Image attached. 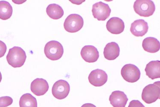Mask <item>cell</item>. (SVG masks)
<instances>
[{"mask_svg": "<svg viewBox=\"0 0 160 107\" xmlns=\"http://www.w3.org/2000/svg\"><path fill=\"white\" fill-rule=\"evenodd\" d=\"M133 8L137 14L145 17L152 16L155 10V4L150 0H137Z\"/></svg>", "mask_w": 160, "mask_h": 107, "instance_id": "obj_3", "label": "cell"}, {"mask_svg": "<svg viewBox=\"0 0 160 107\" xmlns=\"http://www.w3.org/2000/svg\"><path fill=\"white\" fill-rule=\"evenodd\" d=\"M142 46L143 49L147 52L154 53L159 51L160 42L157 39L154 37H148L143 40Z\"/></svg>", "mask_w": 160, "mask_h": 107, "instance_id": "obj_17", "label": "cell"}, {"mask_svg": "<svg viewBox=\"0 0 160 107\" xmlns=\"http://www.w3.org/2000/svg\"><path fill=\"white\" fill-rule=\"evenodd\" d=\"M124 79L129 83H135L139 80L141 76L140 69L135 65L127 64L124 66L121 70Z\"/></svg>", "mask_w": 160, "mask_h": 107, "instance_id": "obj_6", "label": "cell"}, {"mask_svg": "<svg viewBox=\"0 0 160 107\" xmlns=\"http://www.w3.org/2000/svg\"><path fill=\"white\" fill-rule=\"evenodd\" d=\"M84 25L82 17L77 14H72L68 16L64 23V29L69 33H76L81 30Z\"/></svg>", "mask_w": 160, "mask_h": 107, "instance_id": "obj_5", "label": "cell"}, {"mask_svg": "<svg viewBox=\"0 0 160 107\" xmlns=\"http://www.w3.org/2000/svg\"><path fill=\"white\" fill-rule=\"evenodd\" d=\"M145 71L146 75L152 80L160 78V62L152 61L146 66Z\"/></svg>", "mask_w": 160, "mask_h": 107, "instance_id": "obj_16", "label": "cell"}, {"mask_svg": "<svg viewBox=\"0 0 160 107\" xmlns=\"http://www.w3.org/2000/svg\"><path fill=\"white\" fill-rule=\"evenodd\" d=\"M30 89L34 94L36 96H43L48 90V83L44 79L37 78L31 83Z\"/></svg>", "mask_w": 160, "mask_h": 107, "instance_id": "obj_11", "label": "cell"}, {"mask_svg": "<svg viewBox=\"0 0 160 107\" xmlns=\"http://www.w3.org/2000/svg\"><path fill=\"white\" fill-rule=\"evenodd\" d=\"M26 54L19 47L15 46L9 49L7 56L8 63L14 68L21 67L24 65L26 60Z\"/></svg>", "mask_w": 160, "mask_h": 107, "instance_id": "obj_1", "label": "cell"}, {"mask_svg": "<svg viewBox=\"0 0 160 107\" xmlns=\"http://www.w3.org/2000/svg\"><path fill=\"white\" fill-rule=\"evenodd\" d=\"M70 90V87L68 82L63 80L57 81L52 86V95L57 99L62 100L67 97Z\"/></svg>", "mask_w": 160, "mask_h": 107, "instance_id": "obj_7", "label": "cell"}, {"mask_svg": "<svg viewBox=\"0 0 160 107\" xmlns=\"http://www.w3.org/2000/svg\"><path fill=\"white\" fill-rule=\"evenodd\" d=\"M142 99L148 104L156 102L160 98V82L149 84L143 89L141 95Z\"/></svg>", "mask_w": 160, "mask_h": 107, "instance_id": "obj_2", "label": "cell"}, {"mask_svg": "<svg viewBox=\"0 0 160 107\" xmlns=\"http://www.w3.org/2000/svg\"><path fill=\"white\" fill-rule=\"evenodd\" d=\"M19 106L20 107H37V99L31 94H24L20 99Z\"/></svg>", "mask_w": 160, "mask_h": 107, "instance_id": "obj_20", "label": "cell"}, {"mask_svg": "<svg viewBox=\"0 0 160 107\" xmlns=\"http://www.w3.org/2000/svg\"><path fill=\"white\" fill-rule=\"evenodd\" d=\"M90 83L95 87L104 85L108 80V75L103 70L96 69L91 72L88 77Z\"/></svg>", "mask_w": 160, "mask_h": 107, "instance_id": "obj_9", "label": "cell"}, {"mask_svg": "<svg viewBox=\"0 0 160 107\" xmlns=\"http://www.w3.org/2000/svg\"><path fill=\"white\" fill-rule=\"evenodd\" d=\"M128 107H145L143 105V104L140 102L139 101L134 100L132 101L129 103V105Z\"/></svg>", "mask_w": 160, "mask_h": 107, "instance_id": "obj_23", "label": "cell"}, {"mask_svg": "<svg viewBox=\"0 0 160 107\" xmlns=\"http://www.w3.org/2000/svg\"><path fill=\"white\" fill-rule=\"evenodd\" d=\"M106 28L111 33L119 35L122 33L124 30V23L118 17L111 18L107 22Z\"/></svg>", "mask_w": 160, "mask_h": 107, "instance_id": "obj_12", "label": "cell"}, {"mask_svg": "<svg viewBox=\"0 0 160 107\" xmlns=\"http://www.w3.org/2000/svg\"><path fill=\"white\" fill-rule=\"evenodd\" d=\"M48 16L52 19L57 20L61 18L64 15V10L58 4L53 3L48 6L46 9Z\"/></svg>", "mask_w": 160, "mask_h": 107, "instance_id": "obj_18", "label": "cell"}, {"mask_svg": "<svg viewBox=\"0 0 160 107\" xmlns=\"http://www.w3.org/2000/svg\"><path fill=\"white\" fill-rule=\"evenodd\" d=\"M109 100L113 107H125L128 99L123 92L117 90L112 93Z\"/></svg>", "mask_w": 160, "mask_h": 107, "instance_id": "obj_14", "label": "cell"}, {"mask_svg": "<svg viewBox=\"0 0 160 107\" xmlns=\"http://www.w3.org/2000/svg\"><path fill=\"white\" fill-rule=\"evenodd\" d=\"M81 107H96V106L91 103H86V104H83Z\"/></svg>", "mask_w": 160, "mask_h": 107, "instance_id": "obj_24", "label": "cell"}, {"mask_svg": "<svg viewBox=\"0 0 160 107\" xmlns=\"http://www.w3.org/2000/svg\"><path fill=\"white\" fill-rule=\"evenodd\" d=\"M120 47L115 42H111L106 45L104 49V56L106 59L112 61L120 55Z\"/></svg>", "mask_w": 160, "mask_h": 107, "instance_id": "obj_15", "label": "cell"}, {"mask_svg": "<svg viewBox=\"0 0 160 107\" xmlns=\"http://www.w3.org/2000/svg\"><path fill=\"white\" fill-rule=\"evenodd\" d=\"M44 52L48 58L51 61L60 59L64 53L62 45L57 41L48 42L44 47Z\"/></svg>", "mask_w": 160, "mask_h": 107, "instance_id": "obj_4", "label": "cell"}, {"mask_svg": "<svg viewBox=\"0 0 160 107\" xmlns=\"http://www.w3.org/2000/svg\"><path fill=\"white\" fill-rule=\"evenodd\" d=\"M149 29L148 22L143 19L134 21L131 25L130 31L135 36H143L147 33Z\"/></svg>", "mask_w": 160, "mask_h": 107, "instance_id": "obj_13", "label": "cell"}, {"mask_svg": "<svg viewBox=\"0 0 160 107\" xmlns=\"http://www.w3.org/2000/svg\"><path fill=\"white\" fill-rule=\"evenodd\" d=\"M92 12L94 18L98 21H104L109 17L111 10L108 4L100 2L93 5Z\"/></svg>", "mask_w": 160, "mask_h": 107, "instance_id": "obj_8", "label": "cell"}, {"mask_svg": "<svg viewBox=\"0 0 160 107\" xmlns=\"http://www.w3.org/2000/svg\"><path fill=\"white\" fill-rule=\"evenodd\" d=\"M2 73H1V72H0V83H1V81H2Z\"/></svg>", "mask_w": 160, "mask_h": 107, "instance_id": "obj_25", "label": "cell"}, {"mask_svg": "<svg viewBox=\"0 0 160 107\" xmlns=\"http://www.w3.org/2000/svg\"><path fill=\"white\" fill-rule=\"evenodd\" d=\"M12 8L9 2L0 1V19L6 20L9 19L12 14Z\"/></svg>", "mask_w": 160, "mask_h": 107, "instance_id": "obj_19", "label": "cell"}, {"mask_svg": "<svg viewBox=\"0 0 160 107\" xmlns=\"http://www.w3.org/2000/svg\"><path fill=\"white\" fill-rule=\"evenodd\" d=\"M13 99L9 96L0 97V107H7L12 104Z\"/></svg>", "mask_w": 160, "mask_h": 107, "instance_id": "obj_21", "label": "cell"}, {"mask_svg": "<svg viewBox=\"0 0 160 107\" xmlns=\"http://www.w3.org/2000/svg\"><path fill=\"white\" fill-rule=\"evenodd\" d=\"M7 49L5 43L0 40V58L4 56Z\"/></svg>", "mask_w": 160, "mask_h": 107, "instance_id": "obj_22", "label": "cell"}, {"mask_svg": "<svg viewBox=\"0 0 160 107\" xmlns=\"http://www.w3.org/2000/svg\"><path fill=\"white\" fill-rule=\"evenodd\" d=\"M81 57L87 63L96 62L99 57V53L98 49L93 45H86L82 49Z\"/></svg>", "mask_w": 160, "mask_h": 107, "instance_id": "obj_10", "label": "cell"}]
</instances>
